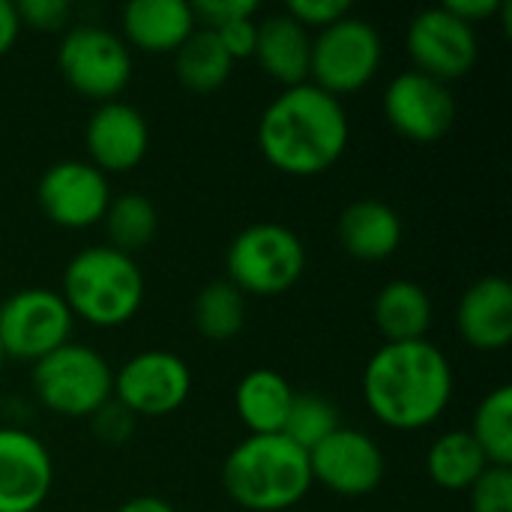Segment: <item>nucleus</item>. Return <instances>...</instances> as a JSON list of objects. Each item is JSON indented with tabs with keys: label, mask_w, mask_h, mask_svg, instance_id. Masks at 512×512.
Returning <instances> with one entry per match:
<instances>
[{
	"label": "nucleus",
	"mask_w": 512,
	"mask_h": 512,
	"mask_svg": "<svg viewBox=\"0 0 512 512\" xmlns=\"http://www.w3.org/2000/svg\"><path fill=\"white\" fill-rule=\"evenodd\" d=\"M453 387V366L429 339L384 342L363 369V399L372 417L399 432H417L441 420Z\"/></svg>",
	"instance_id": "f257e3e1"
},
{
	"label": "nucleus",
	"mask_w": 512,
	"mask_h": 512,
	"mask_svg": "<svg viewBox=\"0 0 512 512\" xmlns=\"http://www.w3.org/2000/svg\"><path fill=\"white\" fill-rule=\"evenodd\" d=\"M351 123L342 99L315 84L285 87L258 120L261 156L288 177H315L333 168L348 147Z\"/></svg>",
	"instance_id": "f03ea898"
},
{
	"label": "nucleus",
	"mask_w": 512,
	"mask_h": 512,
	"mask_svg": "<svg viewBox=\"0 0 512 512\" xmlns=\"http://www.w3.org/2000/svg\"><path fill=\"white\" fill-rule=\"evenodd\" d=\"M222 486L243 510H291L312 489L309 453L285 435H246L225 456Z\"/></svg>",
	"instance_id": "7ed1b4c3"
},
{
	"label": "nucleus",
	"mask_w": 512,
	"mask_h": 512,
	"mask_svg": "<svg viewBox=\"0 0 512 512\" xmlns=\"http://www.w3.org/2000/svg\"><path fill=\"white\" fill-rule=\"evenodd\" d=\"M60 297L72 318L90 327H123L144 303V273L132 255L99 243L75 252L63 270Z\"/></svg>",
	"instance_id": "20e7f679"
},
{
	"label": "nucleus",
	"mask_w": 512,
	"mask_h": 512,
	"mask_svg": "<svg viewBox=\"0 0 512 512\" xmlns=\"http://www.w3.org/2000/svg\"><path fill=\"white\" fill-rule=\"evenodd\" d=\"M228 282L246 297H279L291 291L306 270V246L282 222L246 225L225 252Z\"/></svg>",
	"instance_id": "39448f33"
},
{
	"label": "nucleus",
	"mask_w": 512,
	"mask_h": 512,
	"mask_svg": "<svg viewBox=\"0 0 512 512\" xmlns=\"http://www.w3.org/2000/svg\"><path fill=\"white\" fill-rule=\"evenodd\" d=\"M33 393L42 408L60 417H93L114 399V372L108 360L78 342H66L33 363Z\"/></svg>",
	"instance_id": "423d86ee"
},
{
	"label": "nucleus",
	"mask_w": 512,
	"mask_h": 512,
	"mask_svg": "<svg viewBox=\"0 0 512 512\" xmlns=\"http://www.w3.org/2000/svg\"><path fill=\"white\" fill-rule=\"evenodd\" d=\"M384 63V39L366 18L345 15L318 30L309 54V84L342 99L363 90Z\"/></svg>",
	"instance_id": "0eeeda50"
},
{
	"label": "nucleus",
	"mask_w": 512,
	"mask_h": 512,
	"mask_svg": "<svg viewBox=\"0 0 512 512\" xmlns=\"http://www.w3.org/2000/svg\"><path fill=\"white\" fill-rule=\"evenodd\" d=\"M57 66L78 96L99 105L117 99L132 81V54L126 39L96 24H75L63 33Z\"/></svg>",
	"instance_id": "6e6552de"
},
{
	"label": "nucleus",
	"mask_w": 512,
	"mask_h": 512,
	"mask_svg": "<svg viewBox=\"0 0 512 512\" xmlns=\"http://www.w3.org/2000/svg\"><path fill=\"white\" fill-rule=\"evenodd\" d=\"M75 318L51 288H21L0 303V348L6 360L36 363L69 342Z\"/></svg>",
	"instance_id": "1a4fd4ad"
},
{
	"label": "nucleus",
	"mask_w": 512,
	"mask_h": 512,
	"mask_svg": "<svg viewBox=\"0 0 512 512\" xmlns=\"http://www.w3.org/2000/svg\"><path fill=\"white\" fill-rule=\"evenodd\" d=\"M189 393L192 372L174 351H138L114 372V402L132 417H168L186 405Z\"/></svg>",
	"instance_id": "9d476101"
},
{
	"label": "nucleus",
	"mask_w": 512,
	"mask_h": 512,
	"mask_svg": "<svg viewBox=\"0 0 512 512\" xmlns=\"http://www.w3.org/2000/svg\"><path fill=\"white\" fill-rule=\"evenodd\" d=\"M111 198L108 177L87 159H60L48 165L36 186V201L48 222L69 231L99 225Z\"/></svg>",
	"instance_id": "9b49d317"
},
{
	"label": "nucleus",
	"mask_w": 512,
	"mask_h": 512,
	"mask_svg": "<svg viewBox=\"0 0 512 512\" xmlns=\"http://www.w3.org/2000/svg\"><path fill=\"white\" fill-rule=\"evenodd\" d=\"M405 48L417 72L447 84L474 69L480 54V39L477 30L462 18H456L450 9L429 6L411 18L405 33Z\"/></svg>",
	"instance_id": "f8f14e48"
},
{
	"label": "nucleus",
	"mask_w": 512,
	"mask_h": 512,
	"mask_svg": "<svg viewBox=\"0 0 512 512\" xmlns=\"http://www.w3.org/2000/svg\"><path fill=\"white\" fill-rule=\"evenodd\" d=\"M309 468L312 483H321L342 498L372 495L387 474L384 450L378 441L351 426H339L330 438L309 450Z\"/></svg>",
	"instance_id": "ddd939ff"
},
{
	"label": "nucleus",
	"mask_w": 512,
	"mask_h": 512,
	"mask_svg": "<svg viewBox=\"0 0 512 512\" xmlns=\"http://www.w3.org/2000/svg\"><path fill=\"white\" fill-rule=\"evenodd\" d=\"M384 117L408 141L432 144L453 129L456 99L450 87L417 69L399 72L384 90Z\"/></svg>",
	"instance_id": "4468645a"
},
{
	"label": "nucleus",
	"mask_w": 512,
	"mask_h": 512,
	"mask_svg": "<svg viewBox=\"0 0 512 512\" xmlns=\"http://www.w3.org/2000/svg\"><path fill=\"white\" fill-rule=\"evenodd\" d=\"M54 489V459L27 429L0 426V512H36Z\"/></svg>",
	"instance_id": "2eb2a0df"
},
{
	"label": "nucleus",
	"mask_w": 512,
	"mask_h": 512,
	"mask_svg": "<svg viewBox=\"0 0 512 512\" xmlns=\"http://www.w3.org/2000/svg\"><path fill=\"white\" fill-rule=\"evenodd\" d=\"M84 144L90 153V165H96L105 177L126 174L138 168L150 150V126L144 114L120 99L96 105L87 120Z\"/></svg>",
	"instance_id": "dca6fc26"
},
{
	"label": "nucleus",
	"mask_w": 512,
	"mask_h": 512,
	"mask_svg": "<svg viewBox=\"0 0 512 512\" xmlns=\"http://www.w3.org/2000/svg\"><path fill=\"white\" fill-rule=\"evenodd\" d=\"M456 330L477 351H501L512 342V285L504 276H480L456 306Z\"/></svg>",
	"instance_id": "f3484780"
},
{
	"label": "nucleus",
	"mask_w": 512,
	"mask_h": 512,
	"mask_svg": "<svg viewBox=\"0 0 512 512\" xmlns=\"http://www.w3.org/2000/svg\"><path fill=\"white\" fill-rule=\"evenodd\" d=\"M309 54L312 36L288 12H270L258 21L252 57L282 87H297L309 81Z\"/></svg>",
	"instance_id": "a211bd4d"
},
{
	"label": "nucleus",
	"mask_w": 512,
	"mask_h": 512,
	"mask_svg": "<svg viewBox=\"0 0 512 512\" xmlns=\"http://www.w3.org/2000/svg\"><path fill=\"white\" fill-rule=\"evenodd\" d=\"M336 234L351 258L375 264V261H387L402 246L405 228L390 204L378 198H360L342 210Z\"/></svg>",
	"instance_id": "6ab92c4d"
},
{
	"label": "nucleus",
	"mask_w": 512,
	"mask_h": 512,
	"mask_svg": "<svg viewBox=\"0 0 512 512\" xmlns=\"http://www.w3.org/2000/svg\"><path fill=\"white\" fill-rule=\"evenodd\" d=\"M126 39L150 54H174L198 27L186 0H132L120 12Z\"/></svg>",
	"instance_id": "aec40b11"
},
{
	"label": "nucleus",
	"mask_w": 512,
	"mask_h": 512,
	"mask_svg": "<svg viewBox=\"0 0 512 512\" xmlns=\"http://www.w3.org/2000/svg\"><path fill=\"white\" fill-rule=\"evenodd\" d=\"M372 318L384 342H420L432 327L435 306L420 282L393 279L375 294Z\"/></svg>",
	"instance_id": "412c9836"
},
{
	"label": "nucleus",
	"mask_w": 512,
	"mask_h": 512,
	"mask_svg": "<svg viewBox=\"0 0 512 512\" xmlns=\"http://www.w3.org/2000/svg\"><path fill=\"white\" fill-rule=\"evenodd\" d=\"M294 387L273 369H252L234 390V408L249 435H282L294 405Z\"/></svg>",
	"instance_id": "4be33fe9"
},
{
	"label": "nucleus",
	"mask_w": 512,
	"mask_h": 512,
	"mask_svg": "<svg viewBox=\"0 0 512 512\" xmlns=\"http://www.w3.org/2000/svg\"><path fill=\"white\" fill-rule=\"evenodd\" d=\"M486 468L489 459L468 429H450L438 435L426 453V474L444 492H468Z\"/></svg>",
	"instance_id": "5701e85b"
},
{
	"label": "nucleus",
	"mask_w": 512,
	"mask_h": 512,
	"mask_svg": "<svg viewBox=\"0 0 512 512\" xmlns=\"http://www.w3.org/2000/svg\"><path fill=\"white\" fill-rule=\"evenodd\" d=\"M174 69L183 87L195 93H210L231 78L234 60L213 30L195 27L189 39L174 51Z\"/></svg>",
	"instance_id": "b1692460"
},
{
	"label": "nucleus",
	"mask_w": 512,
	"mask_h": 512,
	"mask_svg": "<svg viewBox=\"0 0 512 512\" xmlns=\"http://www.w3.org/2000/svg\"><path fill=\"white\" fill-rule=\"evenodd\" d=\"M192 324L207 342H231L246 327V294L228 279L207 282L192 303Z\"/></svg>",
	"instance_id": "393cba45"
},
{
	"label": "nucleus",
	"mask_w": 512,
	"mask_h": 512,
	"mask_svg": "<svg viewBox=\"0 0 512 512\" xmlns=\"http://www.w3.org/2000/svg\"><path fill=\"white\" fill-rule=\"evenodd\" d=\"M105 234H108V246L132 255L138 249H144L159 228V213L153 207V201L141 192H123L117 198H111L105 216H102Z\"/></svg>",
	"instance_id": "a878e982"
},
{
	"label": "nucleus",
	"mask_w": 512,
	"mask_h": 512,
	"mask_svg": "<svg viewBox=\"0 0 512 512\" xmlns=\"http://www.w3.org/2000/svg\"><path fill=\"white\" fill-rule=\"evenodd\" d=\"M471 438L495 468H512V387H495L474 411Z\"/></svg>",
	"instance_id": "bb28decb"
},
{
	"label": "nucleus",
	"mask_w": 512,
	"mask_h": 512,
	"mask_svg": "<svg viewBox=\"0 0 512 512\" xmlns=\"http://www.w3.org/2000/svg\"><path fill=\"white\" fill-rule=\"evenodd\" d=\"M339 426H342L339 408H336L327 396H318V393H297V396H294V405H291V411H288V420H285L282 435L291 438L297 447H303V450L309 453V450H315L324 438H330Z\"/></svg>",
	"instance_id": "cd10ccee"
},
{
	"label": "nucleus",
	"mask_w": 512,
	"mask_h": 512,
	"mask_svg": "<svg viewBox=\"0 0 512 512\" xmlns=\"http://www.w3.org/2000/svg\"><path fill=\"white\" fill-rule=\"evenodd\" d=\"M468 495L471 512H512V468L489 465Z\"/></svg>",
	"instance_id": "c85d7f7f"
},
{
	"label": "nucleus",
	"mask_w": 512,
	"mask_h": 512,
	"mask_svg": "<svg viewBox=\"0 0 512 512\" xmlns=\"http://www.w3.org/2000/svg\"><path fill=\"white\" fill-rule=\"evenodd\" d=\"M21 27H33L42 33H57L69 24L72 18V3L69 0H21L15 3Z\"/></svg>",
	"instance_id": "c756f323"
},
{
	"label": "nucleus",
	"mask_w": 512,
	"mask_h": 512,
	"mask_svg": "<svg viewBox=\"0 0 512 512\" xmlns=\"http://www.w3.org/2000/svg\"><path fill=\"white\" fill-rule=\"evenodd\" d=\"M285 12H288L294 21H300L306 30H309V27L324 30V27H330L333 21L351 15V3H348V0H291V3L285 6Z\"/></svg>",
	"instance_id": "7c9ffc66"
},
{
	"label": "nucleus",
	"mask_w": 512,
	"mask_h": 512,
	"mask_svg": "<svg viewBox=\"0 0 512 512\" xmlns=\"http://www.w3.org/2000/svg\"><path fill=\"white\" fill-rule=\"evenodd\" d=\"M192 12H195V21L198 27H207V30H219L237 18H249L258 12V3L255 0H201V3H192Z\"/></svg>",
	"instance_id": "2f4dec72"
},
{
	"label": "nucleus",
	"mask_w": 512,
	"mask_h": 512,
	"mask_svg": "<svg viewBox=\"0 0 512 512\" xmlns=\"http://www.w3.org/2000/svg\"><path fill=\"white\" fill-rule=\"evenodd\" d=\"M90 420H93V435L105 444H123L135 432V417L114 399L108 405H102Z\"/></svg>",
	"instance_id": "473e14b6"
},
{
	"label": "nucleus",
	"mask_w": 512,
	"mask_h": 512,
	"mask_svg": "<svg viewBox=\"0 0 512 512\" xmlns=\"http://www.w3.org/2000/svg\"><path fill=\"white\" fill-rule=\"evenodd\" d=\"M255 27H258V21H255V15H249V18H237V21H231V24L213 30V33L219 36V42L225 45V51L237 63V60L252 57V51H255Z\"/></svg>",
	"instance_id": "72a5a7b5"
},
{
	"label": "nucleus",
	"mask_w": 512,
	"mask_h": 512,
	"mask_svg": "<svg viewBox=\"0 0 512 512\" xmlns=\"http://www.w3.org/2000/svg\"><path fill=\"white\" fill-rule=\"evenodd\" d=\"M444 9H450L456 18H462L465 24H477V21H486L492 15H498L501 9V0H447Z\"/></svg>",
	"instance_id": "f704fd0d"
},
{
	"label": "nucleus",
	"mask_w": 512,
	"mask_h": 512,
	"mask_svg": "<svg viewBox=\"0 0 512 512\" xmlns=\"http://www.w3.org/2000/svg\"><path fill=\"white\" fill-rule=\"evenodd\" d=\"M18 33H21V18H18L15 3L0 0V57L12 51V45H15Z\"/></svg>",
	"instance_id": "c9c22d12"
},
{
	"label": "nucleus",
	"mask_w": 512,
	"mask_h": 512,
	"mask_svg": "<svg viewBox=\"0 0 512 512\" xmlns=\"http://www.w3.org/2000/svg\"><path fill=\"white\" fill-rule=\"evenodd\" d=\"M114 512H177L165 498H156V495H135L129 501H123Z\"/></svg>",
	"instance_id": "e433bc0d"
},
{
	"label": "nucleus",
	"mask_w": 512,
	"mask_h": 512,
	"mask_svg": "<svg viewBox=\"0 0 512 512\" xmlns=\"http://www.w3.org/2000/svg\"><path fill=\"white\" fill-rule=\"evenodd\" d=\"M3 366H6V354H3V348H0V375H3Z\"/></svg>",
	"instance_id": "4c0bfd02"
}]
</instances>
